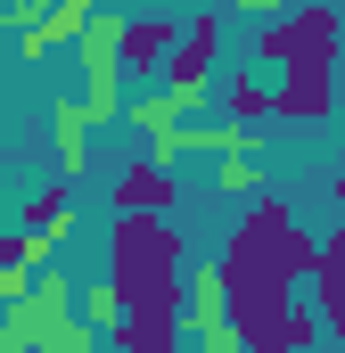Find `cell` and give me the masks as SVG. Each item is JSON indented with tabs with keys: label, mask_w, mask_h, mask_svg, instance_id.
Wrapping results in <instances>:
<instances>
[{
	"label": "cell",
	"mask_w": 345,
	"mask_h": 353,
	"mask_svg": "<svg viewBox=\"0 0 345 353\" xmlns=\"http://www.w3.org/2000/svg\"><path fill=\"white\" fill-rule=\"evenodd\" d=\"M107 279L132 312H181V230L165 214H115L107 222Z\"/></svg>",
	"instance_id": "1"
},
{
	"label": "cell",
	"mask_w": 345,
	"mask_h": 353,
	"mask_svg": "<svg viewBox=\"0 0 345 353\" xmlns=\"http://www.w3.org/2000/svg\"><path fill=\"white\" fill-rule=\"evenodd\" d=\"M345 50V8L337 0H304V8H288V17H271L255 33V66H337Z\"/></svg>",
	"instance_id": "2"
},
{
	"label": "cell",
	"mask_w": 345,
	"mask_h": 353,
	"mask_svg": "<svg viewBox=\"0 0 345 353\" xmlns=\"http://www.w3.org/2000/svg\"><path fill=\"white\" fill-rule=\"evenodd\" d=\"M75 50H83V107H90V123H115V115H132V107H124V8H99V17H90V33L83 41H75Z\"/></svg>",
	"instance_id": "3"
},
{
	"label": "cell",
	"mask_w": 345,
	"mask_h": 353,
	"mask_svg": "<svg viewBox=\"0 0 345 353\" xmlns=\"http://www.w3.org/2000/svg\"><path fill=\"white\" fill-rule=\"evenodd\" d=\"M214 50H222V17L197 8L189 33H181V50H172V66H165V90H157L172 115H189L197 99H214Z\"/></svg>",
	"instance_id": "4"
},
{
	"label": "cell",
	"mask_w": 345,
	"mask_h": 353,
	"mask_svg": "<svg viewBox=\"0 0 345 353\" xmlns=\"http://www.w3.org/2000/svg\"><path fill=\"white\" fill-rule=\"evenodd\" d=\"M329 74H337V66H288L279 90H271V115H279V123H329V107H337Z\"/></svg>",
	"instance_id": "5"
},
{
	"label": "cell",
	"mask_w": 345,
	"mask_h": 353,
	"mask_svg": "<svg viewBox=\"0 0 345 353\" xmlns=\"http://www.w3.org/2000/svg\"><path fill=\"white\" fill-rule=\"evenodd\" d=\"M181 33H189V17L172 25V17H124V74H157L172 50H181Z\"/></svg>",
	"instance_id": "6"
},
{
	"label": "cell",
	"mask_w": 345,
	"mask_h": 353,
	"mask_svg": "<svg viewBox=\"0 0 345 353\" xmlns=\"http://www.w3.org/2000/svg\"><path fill=\"white\" fill-rule=\"evenodd\" d=\"M181 321L206 337V329H230V279H222V263H206V271H189L181 279Z\"/></svg>",
	"instance_id": "7"
},
{
	"label": "cell",
	"mask_w": 345,
	"mask_h": 353,
	"mask_svg": "<svg viewBox=\"0 0 345 353\" xmlns=\"http://www.w3.org/2000/svg\"><path fill=\"white\" fill-rule=\"evenodd\" d=\"M17 222H25V239H33L41 255H58V247H66V230H75V197H66V181H58V189H41V197H25V214H17Z\"/></svg>",
	"instance_id": "8"
},
{
	"label": "cell",
	"mask_w": 345,
	"mask_h": 353,
	"mask_svg": "<svg viewBox=\"0 0 345 353\" xmlns=\"http://www.w3.org/2000/svg\"><path fill=\"white\" fill-rule=\"evenodd\" d=\"M181 312H124L115 321V353H181Z\"/></svg>",
	"instance_id": "9"
},
{
	"label": "cell",
	"mask_w": 345,
	"mask_h": 353,
	"mask_svg": "<svg viewBox=\"0 0 345 353\" xmlns=\"http://www.w3.org/2000/svg\"><path fill=\"white\" fill-rule=\"evenodd\" d=\"M313 304H321V329L345 337V230L321 247V263H313Z\"/></svg>",
	"instance_id": "10"
},
{
	"label": "cell",
	"mask_w": 345,
	"mask_h": 353,
	"mask_svg": "<svg viewBox=\"0 0 345 353\" xmlns=\"http://www.w3.org/2000/svg\"><path fill=\"white\" fill-rule=\"evenodd\" d=\"M115 205H124V214H157V205H172V165H157V157H140L132 173L115 181Z\"/></svg>",
	"instance_id": "11"
},
{
	"label": "cell",
	"mask_w": 345,
	"mask_h": 353,
	"mask_svg": "<svg viewBox=\"0 0 345 353\" xmlns=\"http://www.w3.org/2000/svg\"><path fill=\"white\" fill-rule=\"evenodd\" d=\"M214 99H222L230 123H263V115H271V83H263L255 66H230V74L214 83Z\"/></svg>",
	"instance_id": "12"
},
{
	"label": "cell",
	"mask_w": 345,
	"mask_h": 353,
	"mask_svg": "<svg viewBox=\"0 0 345 353\" xmlns=\"http://www.w3.org/2000/svg\"><path fill=\"white\" fill-rule=\"evenodd\" d=\"M50 123H58V173L75 181L90 165V107H75V99H58L50 107Z\"/></svg>",
	"instance_id": "13"
},
{
	"label": "cell",
	"mask_w": 345,
	"mask_h": 353,
	"mask_svg": "<svg viewBox=\"0 0 345 353\" xmlns=\"http://www.w3.org/2000/svg\"><path fill=\"white\" fill-rule=\"evenodd\" d=\"M75 312H83L90 329H107V337H115V321H124L132 304H124V288H115V279H99V288H83V296H75Z\"/></svg>",
	"instance_id": "14"
},
{
	"label": "cell",
	"mask_w": 345,
	"mask_h": 353,
	"mask_svg": "<svg viewBox=\"0 0 345 353\" xmlns=\"http://www.w3.org/2000/svg\"><path fill=\"white\" fill-rule=\"evenodd\" d=\"M33 353H99V329H90L83 312H66V321H58V329H50Z\"/></svg>",
	"instance_id": "15"
},
{
	"label": "cell",
	"mask_w": 345,
	"mask_h": 353,
	"mask_svg": "<svg viewBox=\"0 0 345 353\" xmlns=\"http://www.w3.org/2000/svg\"><path fill=\"white\" fill-rule=\"evenodd\" d=\"M214 181H222V197H255L263 165H255V157H222V173H214Z\"/></svg>",
	"instance_id": "16"
},
{
	"label": "cell",
	"mask_w": 345,
	"mask_h": 353,
	"mask_svg": "<svg viewBox=\"0 0 345 353\" xmlns=\"http://www.w3.org/2000/svg\"><path fill=\"white\" fill-rule=\"evenodd\" d=\"M222 8H239V17H263V25H271V17H288V8H304V0H222Z\"/></svg>",
	"instance_id": "17"
},
{
	"label": "cell",
	"mask_w": 345,
	"mask_h": 353,
	"mask_svg": "<svg viewBox=\"0 0 345 353\" xmlns=\"http://www.w3.org/2000/svg\"><path fill=\"white\" fill-rule=\"evenodd\" d=\"M206 353H255V345H247L239 329H206Z\"/></svg>",
	"instance_id": "18"
},
{
	"label": "cell",
	"mask_w": 345,
	"mask_h": 353,
	"mask_svg": "<svg viewBox=\"0 0 345 353\" xmlns=\"http://www.w3.org/2000/svg\"><path fill=\"white\" fill-rule=\"evenodd\" d=\"M337 205H345V173H337Z\"/></svg>",
	"instance_id": "19"
}]
</instances>
